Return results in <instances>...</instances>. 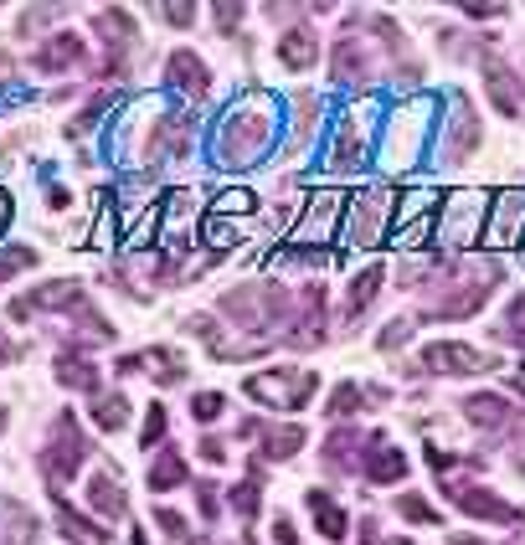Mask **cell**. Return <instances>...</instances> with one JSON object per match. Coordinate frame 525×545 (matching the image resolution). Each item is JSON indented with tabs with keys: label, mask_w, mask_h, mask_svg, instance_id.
Here are the masks:
<instances>
[{
	"label": "cell",
	"mask_w": 525,
	"mask_h": 545,
	"mask_svg": "<svg viewBox=\"0 0 525 545\" xmlns=\"http://www.w3.org/2000/svg\"><path fill=\"white\" fill-rule=\"evenodd\" d=\"M57 381H62V386H73V391H98V371H93V360H88V355H73V350H67V355L57 360Z\"/></svg>",
	"instance_id": "cell-29"
},
{
	"label": "cell",
	"mask_w": 525,
	"mask_h": 545,
	"mask_svg": "<svg viewBox=\"0 0 525 545\" xmlns=\"http://www.w3.org/2000/svg\"><path fill=\"white\" fill-rule=\"evenodd\" d=\"M242 438L263 443V458H294L304 448V427H263V422H242Z\"/></svg>",
	"instance_id": "cell-17"
},
{
	"label": "cell",
	"mask_w": 525,
	"mask_h": 545,
	"mask_svg": "<svg viewBox=\"0 0 525 545\" xmlns=\"http://www.w3.org/2000/svg\"><path fill=\"white\" fill-rule=\"evenodd\" d=\"M47 206H52V211H62V206H67V191H62V186H52V196H47Z\"/></svg>",
	"instance_id": "cell-50"
},
{
	"label": "cell",
	"mask_w": 525,
	"mask_h": 545,
	"mask_svg": "<svg viewBox=\"0 0 525 545\" xmlns=\"http://www.w3.org/2000/svg\"><path fill=\"white\" fill-rule=\"evenodd\" d=\"M83 57H88V42H83V36H78V31H57L52 42L37 47V57H31V62H37V72H67V67H78Z\"/></svg>",
	"instance_id": "cell-16"
},
{
	"label": "cell",
	"mask_w": 525,
	"mask_h": 545,
	"mask_svg": "<svg viewBox=\"0 0 525 545\" xmlns=\"http://www.w3.org/2000/svg\"><path fill=\"white\" fill-rule=\"evenodd\" d=\"M314 371H289V366H273V371H258V376H248V396L253 402H263V407H273V412H299V407H309V396H314Z\"/></svg>",
	"instance_id": "cell-5"
},
{
	"label": "cell",
	"mask_w": 525,
	"mask_h": 545,
	"mask_svg": "<svg viewBox=\"0 0 525 545\" xmlns=\"http://www.w3.org/2000/svg\"><path fill=\"white\" fill-rule=\"evenodd\" d=\"M361 396H366L361 386H350V381H345V386L330 391V407H325V412H330V417H350V412H361Z\"/></svg>",
	"instance_id": "cell-34"
},
{
	"label": "cell",
	"mask_w": 525,
	"mask_h": 545,
	"mask_svg": "<svg viewBox=\"0 0 525 545\" xmlns=\"http://www.w3.org/2000/svg\"><path fill=\"white\" fill-rule=\"evenodd\" d=\"M6 67H11V57H6V52H0V72H6Z\"/></svg>",
	"instance_id": "cell-54"
},
{
	"label": "cell",
	"mask_w": 525,
	"mask_h": 545,
	"mask_svg": "<svg viewBox=\"0 0 525 545\" xmlns=\"http://www.w3.org/2000/svg\"><path fill=\"white\" fill-rule=\"evenodd\" d=\"M484 216H489V196L484 191H453L438 206V232L433 237L443 247H469L484 232Z\"/></svg>",
	"instance_id": "cell-6"
},
{
	"label": "cell",
	"mask_w": 525,
	"mask_h": 545,
	"mask_svg": "<svg viewBox=\"0 0 525 545\" xmlns=\"http://www.w3.org/2000/svg\"><path fill=\"white\" fill-rule=\"evenodd\" d=\"M37 515H31L26 510V504H16L11 494H0V540H6V545H31V540H37Z\"/></svg>",
	"instance_id": "cell-19"
},
{
	"label": "cell",
	"mask_w": 525,
	"mask_h": 545,
	"mask_svg": "<svg viewBox=\"0 0 525 545\" xmlns=\"http://www.w3.org/2000/svg\"><path fill=\"white\" fill-rule=\"evenodd\" d=\"M155 520H160V530L170 535V545H196V535H191V525H186L181 515H175V510H165V504H160V510H155Z\"/></svg>",
	"instance_id": "cell-35"
},
{
	"label": "cell",
	"mask_w": 525,
	"mask_h": 545,
	"mask_svg": "<svg viewBox=\"0 0 525 545\" xmlns=\"http://www.w3.org/2000/svg\"><path fill=\"white\" fill-rule=\"evenodd\" d=\"M520 330H525V294L510 304V330H505V335H520Z\"/></svg>",
	"instance_id": "cell-46"
},
{
	"label": "cell",
	"mask_w": 525,
	"mask_h": 545,
	"mask_svg": "<svg viewBox=\"0 0 525 545\" xmlns=\"http://www.w3.org/2000/svg\"><path fill=\"white\" fill-rule=\"evenodd\" d=\"M222 407H227V396H222V391H196V402H191L196 422H217Z\"/></svg>",
	"instance_id": "cell-37"
},
{
	"label": "cell",
	"mask_w": 525,
	"mask_h": 545,
	"mask_svg": "<svg viewBox=\"0 0 525 545\" xmlns=\"http://www.w3.org/2000/svg\"><path fill=\"white\" fill-rule=\"evenodd\" d=\"M278 62H284L289 72H309L314 62H320V36H314L309 26L284 31V42H278Z\"/></svg>",
	"instance_id": "cell-18"
},
{
	"label": "cell",
	"mask_w": 525,
	"mask_h": 545,
	"mask_svg": "<svg viewBox=\"0 0 525 545\" xmlns=\"http://www.w3.org/2000/svg\"><path fill=\"white\" fill-rule=\"evenodd\" d=\"M165 432H170V412H165V407H150V417H145V438H139V443L155 448V443L165 438Z\"/></svg>",
	"instance_id": "cell-38"
},
{
	"label": "cell",
	"mask_w": 525,
	"mask_h": 545,
	"mask_svg": "<svg viewBox=\"0 0 525 545\" xmlns=\"http://www.w3.org/2000/svg\"><path fill=\"white\" fill-rule=\"evenodd\" d=\"M330 72H335L340 83L366 78V72H371V57H366V47H361V36H340L335 52H330Z\"/></svg>",
	"instance_id": "cell-22"
},
{
	"label": "cell",
	"mask_w": 525,
	"mask_h": 545,
	"mask_svg": "<svg viewBox=\"0 0 525 545\" xmlns=\"http://www.w3.org/2000/svg\"><path fill=\"white\" fill-rule=\"evenodd\" d=\"M242 545H253V540H242Z\"/></svg>",
	"instance_id": "cell-56"
},
{
	"label": "cell",
	"mask_w": 525,
	"mask_h": 545,
	"mask_svg": "<svg viewBox=\"0 0 525 545\" xmlns=\"http://www.w3.org/2000/svg\"><path fill=\"white\" fill-rule=\"evenodd\" d=\"M278 114H284V103H278L268 88L242 93L217 119V134H212L217 160L222 165H258L273 150V139H278Z\"/></svg>",
	"instance_id": "cell-1"
},
{
	"label": "cell",
	"mask_w": 525,
	"mask_h": 545,
	"mask_svg": "<svg viewBox=\"0 0 525 545\" xmlns=\"http://www.w3.org/2000/svg\"><path fill=\"white\" fill-rule=\"evenodd\" d=\"M165 83L175 93H186V98H206V88H212V78H206V62L196 52H170L165 57Z\"/></svg>",
	"instance_id": "cell-15"
},
{
	"label": "cell",
	"mask_w": 525,
	"mask_h": 545,
	"mask_svg": "<svg viewBox=\"0 0 525 545\" xmlns=\"http://www.w3.org/2000/svg\"><path fill=\"white\" fill-rule=\"evenodd\" d=\"M474 150H479V119H474L469 98H464V93H453V98H448V134H443V160H448V165H464Z\"/></svg>",
	"instance_id": "cell-12"
},
{
	"label": "cell",
	"mask_w": 525,
	"mask_h": 545,
	"mask_svg": "<svg viewBox=\"0 0 525 545\" xmlns=\"http://www.w3.org/2000/svg\"><path fill=\"white\" fill-rule=\"evenodd\" d=\"M412 330H417V324H412V319H392V324H387V330H381V340H376V345H381V350H397V345H402V340H407Z\"/></svg>",
	"instance_id": "cell-39"
},
{
	"label": "cell",
	"mask_w": 525,
	"mask_h": 545,
	"mask_svg": "<svg viewBox=\"0 0 525 545\" xmlns=\"http://www.w3.org/2000/svg\"><path fill=\"white\" fill-rule=\"evenodd\" d=\"M489 98H495V108L505 119L520 114V78L505 67V62H489Z\"/></svg>",
	"instance_id": "cell-25"
},
{
	"label": "cell",
	"mask_w": 525,
	"mask_h": 545,
	"mask_svg": "<svg viewBox=\"0 0 525 545\" xmlns=\"http://www.w3.org/2000/svg\"><path fill=\"white\" fill-rule=\"evenodd\" d=\"M93 422H98L103 432H119V427L129 422V396H119V391L98 396V402H93Z\"/></svg>",
	"instance_id": "cell-30"
},
{
	"label": "cell",
	"mask_w": 525,
	"mask_h": 545,
	"mask_svg": "<svg viewBox=\"0 0 525 545\" xmlns=\"http://www.w3.org/2000/svg\"><path fill=\"white\" fill-rule=\"evenodd\" d=\"M212 16H217V26H222V31H227V36H232V26H237V21H242V6H217V11H212Z\"/></svg>",
	"instance_id": "cell-45"
},
{
	"label": "cell",
	"mask_w": 525,
	"mask_h": 545,
	"mask_svg": "<svg viewBox=\"0 0 525 545\" xmlns=\"http://www.w3.org/2000/svg\"><path fill=\"white\" fill-rule=\"evenodd\" d=\"M366 160H371V129H366L361 103H356V108H345V114L335 119V129H330L325 170H330V175H350V170H361Z\"/></svg>",
	"instance_id": "cell-8"
},
{
	"label": "cell",
	"mask_w": 525,
	"mask_h": 545,
	"mask_svg": "<svg viewBox=\"0 0 525 545\" xmlns=\"http://www.w3.org/2000/svg\"><path fill=\"white\" fill-rule=\"evenodd\" d=\"M407 474V453L402 448H371V458H366V479L371 484H397Z\"/></svg>",
	"instance_id": "cell-28"
},
{
	"label": "cell",
	"mask_w": 525,
	"mask_h": 545,
	"mask_svg": "<svg viewBox=\"0 0 525 545\" xmlns=\"http://www.w3.org/2000/svg\"><path fill=\"white\" fill-rule=\"evenodd\" d=\"M129 545H150V540H145V530H134V540H129Z\"/></svg>",
	"instance_id": "cell-53"
},
{
	"label": "cell",
	"mask_w": 525,
	"mask_h": 545,
	"mask_svg": "<svg viewBox=\"0 0 525 545\" xmlns=\"http://www.w3.org/2000/svg\"><path fill=\"white\" fill-rule=\"evenodd\" d=\"M381 283H387V268H381V263H371L366 273H356V278H350V294H345V319H350V324H356V319H361V314L376 304Z\"/></svg>",
	"instance_id": "cell-21"
},
{
	"label": "cell",
	"mask_w": 525,
	"mask_h": 545,
	"mask_svg": "<svg viewBox=\"0 0 525 545\" xmlns=\"http://www.w3.org/2000/svg\"><path fill=\"white\" fill-rule=\"evenodd\" d=\"M11 355H16V350H11V345H6V340H0V360H11Z\"/></svg>",
	"instance_id": "cell-52"
},
{
	"label": "cell",
	"mask_w": 525,
	"mask_h": 545,
	"mask_svg": "<svg viewBox=\"0 0 525 545\" xmlns=\"http://www.w3.org/2000/svg\"><path fill=\"white\" fill-rule=\"evenodd\" d=\"M397 515H402V520H417V525H433V520H438L433 504H428L423 494H402V499H397Z\"/></svg>",
	"instance_id": "cell-36"
},
{
	"label": "cell",
	"mask_w": 525,
	"mask_h": 545,
	"mask_svg": "<svg viewBox=\"0 0 525 545\" xmlns=\"http://www.w3.org/2000/svg\"><path fill=\"white\" fill-rule=\"evenodd\" d=\"M0 432H6V407H0Z\"/></svg>",
	"instance_id": "cell-55"
},
{
	"label": "cell",
	"mask_w": 525,
	"mask_h": 545,
	"mask_svg": "<svg viewBox=\"0 0 525 545\" xmlns=\"http://www.w3.org/2000/svg\"><path fill=\"white\" fill-rule=\"evenodd\" d=\"M52 515H57V530H62L67 540H73V545H114V540L103 535V530H98L88 515H78L67 499H57V504H52Z\"/></svg>",
	"instance_id": "cell-23"
},
{
	"label": "cell",
	"mask_w": 525,
	"mask_h": 545,
	"mask_svg": "<svg viewBox=\"0 0 525 545\" xmlns=\"http://www.w3.org/2000/svg\"><path fill=\"white\" fill-rule=\"evenodd\" d=\"M212 242H217V247H232V242H237V227L222 222V216H212Z\"/></svg>",
	"instance_id": "cell-43"
},
{
	"label": "cell",
	"mask_w": 525,
	"mask_h": 545,
	"mask_svg": "<svg viewBox=\"0 0 525 545\" xmlns=\"http://www.w3.org/2000/svg\"><path fill=\"white\" fill-rule=\"evenodd\" d=\"M201 458H206V463H222V458H227V448H222L217 438H206V443H201Z\"/></svg>",
	"instance_id": "cell-48"
},
{
	"label": "cell",
	"mask_w": 525,
	"mask_h": 545,
	"mask_svg": "<svg viewBox=\"0 0 525 545\" xmlns=\"http://www.w3.org/2000/svg\"><path fill=\"white\" fill-rule=\"evenodd\" d=\"M438 114V98H412L402 103L397 114L387 119V129H381V160L387 165H417L433 139V119Z\"/></svg>",
	"instance_id": "cell-2"
},
{
	"label": "cell",
	"mask_w": 525,
	"mask_h": 545,
	"mask_svg": "<svg viewBox=\"0 0 525 545\" xmlns=\"http://www.w3.org/2000/svg\"><path fill=\"white\" fill-rule=\"evenodd\" d=\"M98 31H103V42H109V78L119 72V57H124V47H129V36H134V16L129 11H119V6H109V11H98Z\"/></svg>",
	"instance_id": "cell-20"
},
{
	"label": "cell",
	"mask_w": 525,
	"mask_h": 545,
	"mask_svg": "<svg viewBox=\"0 0 525 545\" xmlns=\"http://www.w3.org/2000/svg\"><path fill=\"white\" fill-rule=\"evenodd\" d=\"M88 499H93V510H98V515H109V520L124 515V494H119V479L109 474V468L88 479Z\"/></svg>",
	"instance_id": "cell-27"
},
{
	"label": "cell",
	"mask_w": 525,
	"mask_h": 545,
	"mask_svg": "<svg viewBox=\"0 0 525 545\" xmlns=\"http://www.w3.org/2000/svg\"><path fill=\"white\" fill-rule=\"evenodd\" d=\"M196 499H201V510H206V515H217V484H201Z\"/></svg>",
	"instance_id": "cell-47"
},
{
	"label": "cell",
	"mask_w": 525,
	"mask_h": 545,
	"mask_svg": "<svg viewBox=\"0 0 525 545\" xmlns=\"http://www.w3.org/2000/svg\"><path fill=\"white\" fill-rule=\"evenodd\" d=\"M361 545H412L407 535H376V520H366V535H361Z\"/></svg>",
	"instance_id": "cell-40"
},
{
	"label": "cell",
	"mask_w": 525,
	"mask_h": 545,
	"mask_svg": "<svg viewBox=\"0 0 525 545\" xmlns=\"http://www.w3.org/2000/svg\"><path fill=\"white\" fill-rule=\"evenodd\" d=\"M78 304H88V299H83V283H73V278H57V283L31 288L26 299H16V304H11V319H26L31 309H78Z\"/></svg>",
	"instance_id": "cell-14"
},
{
	"label": "cell",
	"mask_w": 525,
	"mask_h": 545,
	"mask_svg": "<svg viewBox=\"0 0 525 545\" xmlns=\"http://www.w3.org/2000/svg\"><path fill=\"white\" fill-rule=\"evenodd\" d=\"M242 211H258V196L253 191H242V186H232V191H222L217 201H212V211H206V216H242Z\"/></svg>",
	"instance_id": "cell-32"
},
{
	"label": "cell",
	"mask_w": 525,
	"mask_h": 545,
	"mask_svg": "<svg viewBox=\"0 0 525 545\" xmlns=\"http://www.w3.org/2000/svg\"><path fill=\"white\" fill-rule=\"evenodd\" d=\"M438 206H443V196H438L433 186L402 191V196L392 201V232H387V242H397V247H407V252L428 247L433 232H438Z\"/></svg>",
	"instance_id": "cell-3"
},
{
	"label": "cell",
	"mask_w": 525,
	"mask_h": 545,
	"mask_svg": "<svg viewBox=\"0 0 525 545\" xmlns=\"http://www.w3.org/2000/svg\"><path fill=\"white\" fill-rule=\"evenodd\" d=\"M6 222H11V196L0 191V232H6Z\"/></svg>",
	"instance_id": "cell-49"
},
{
	"label": "cell",
	"mask_w": 525,
	"mask_h": 545,
	"mask_svg": "<svg viewBox=\"0 0 525 545\" xmlns=\"http://www.w3.org/2000/svg\"><path fill=\"white\" fill-rule=\"evenodd\" d=\"M309 510H314V520H320V535L335 545V540H345V510L325 494V489H309Z\"/></svg>",
	"instance_id": "cell-26"
},
{
	"label": "cell",
	"mask_w": 525,
	"mask_h": 545,
	"mask_svg": "<svg viewBox=\"0 0 525 545\" xmlns=\"http://www.w3.org/2000/svg\"><path fill=\"white\" fill-rule=\"evenodd\" d=\"M345 227V196L340 191H314L304 201V216L294 227V247H314V242H330Z\"/></svg>",
	"instance_id": "cell-9"
},
{
	"label": "cell",
	"mask_w": 525,
	"mask_h": 545,
	"mask_svg": "<svg viewBox=\"0 0 525 545\" xmlns=\"http://www.w3.org/2000/svg\"><path fill=\"white\" fill-rule=\"evenodd\" d=\"M88 453H93V443L78 432V417H73V412H62V417H57V427H52V443L42 448V474H47V484H52V489H62V484L83 468V458H88Z\"/></svg>",
	"instance_id": "cell-7"
},
{
	"label": "cell",
	"mask_w": 525,
	"mask_h": 545,
	"mask_svg": "<svg viewBox=\"0 0 525 545\" xmlns=\"http://www.w3.org/2000/svg\"><path fill=\"white\" fill-rule=\"evenodd\" d=\"M443 494L459 504L464 515H474V520H500V525H515V520H520L515 504H505L500 494H489V489H479V484H448Z\"/></svg>",
	"instance_id": "cell-13"
},
{
	"label": "cell",
	"mask_w": 525,
	"mask_h": 545,
	"mask_svg": "<svg viewBox=\"0 0 525 545\" xmlns=\"http://www.w3.org/2000/svg\"><path fill=\"white\" fill-rule=\"evenodd\" d=\"M464 417H469L474 427H510L515 407L505 402V396H495V391H474L469 402H464Z\"/></svg>",
	"instance_id": "cell-24"
},
{
	"label": "cell",
	"mask_w": 525,
	"mask_h": 545,
	"mask_svg": "<svg viewBox=\"0 0 525 545\" xmlns=\"http://www.w3.org/2000/svg\"><path fill=\"white\" fill-rule=\"evenodd\" d=\"M47 21H52V11H47V6H31V11L21 16V36H31V31L47 26Z\"/></svg>",
	"instance_id": "cell-42"
},
{
	"label": "cell",
	"mask_w": 525,
	"mask_h": 545,
	"mask_svg": "<svg viewBox=\"0 0 525 545\" xmlns=\"http://www.w3.org/2000/svg\"><path fill=\"white\" fill-rule=\"evenodd\" d=\"M489 366H495V360H489L484 350L459 345V340H438V345L423 350V371H433V376H479Z\"/></svg>",
	"instance_id": "cell-11"
},
{
	"label": "cell",
	"mask_w": 525,
	"mask_h": 545,
	"mask_svg": "<svg viewBox=\"0 0 525 545\" xmlns=\"http://www.w3.org/2000/svg\"><path fill=\"white\" fill-rule=\"evenodd\" d=\"M227 499H232V510H237L242 520H253V515L263 510V489H258V479H242Z\"/></svg>",
	"instance_id": "cell-33"
},
{
	"label": "cell",
	"mask_w": 525,
	"mask_h": 545,
	"mask_svg": "<svg viewBox=\"0 0 525 545\" xmlns=\"http://www.w3.org/2000/svg\"><path fill=\"white\" fill-rule=\"evenodd\" d=\"M160 16H165L170 26H191V21H196V6H165Z\"/></svg>",
	"instance_id": "cell-44"
},
{
	"label": "cell",
	"mask_w": 525,
	"mask_h": 545,
	"mask_svg": "<svg viewBox=\"0 0 525 545\" xmlns=\"http://www.w3.org/2000/svg\"><path fill=\"white\" fill-rule=\"evenodd\" d=\"M345 242L350 247H376V242H387L392 232V196L387 191H356V196H345Z\"/></svg>",
	"instance_id": "cell-4"
},
{
	"label": "cell",
	"mask_w": 525,
	"mask_h": 545,
	"mask_svg": "<svg viewBox=\"0 0 525 545\" xmlns=\"http://www.w3.org/2000/svg\"><path fill=\"white\" fill-rule=\"evenodd\" d=\"M510 386H515V391H520V396H525V366H520V371H515V381H510Z\"/></svg>",
	"instance_id": "cell-51"
},
{
	"label": "cell",
	"mask_w": 525,
	"mask_h": 545,
	"mask_svg": "<svg viewBox=\"0 0 525 545\" xmlns=\"http://www.w3.org/2000/svg\"><path fill=\"white\" fill-rule=\"evenodd\" d=\"M273 540H278V545H299V530H294L289 515H278V520H273Z\"/></svg>",
	"instance_id": "cell-41"
},
{
	"label": "cell",
	"mask_w": 525,
	"mask_h": 545,
	"mask_svg": "<svg viewBox=\"0 0 525 545\" xmlns=\"http://www.w3.org/2000/svg\"><path fill=\"white\" fill-rule=\"evenodd\" d=\"M186 479V463H181V453H160L155 463H150V489H175Z\"/></svg>",
	"instance_id": "cell-31"
},
{
	"label": "cell",
	"mask_w": 525,
	"mask_h": 545,
	"mask_svg": "<svg viewBox=\"0 0 525 545\" xmlns=\"http://www.w3.org/2000/svg\"><path fill=\"white\" fill-rule=\"evenodd\" d=\"M489 247H515L525 242V191H505L489 201V216H484V232H479Z\"/></svg>",
	"instance_id": "cell-10"
}]
</instances>
